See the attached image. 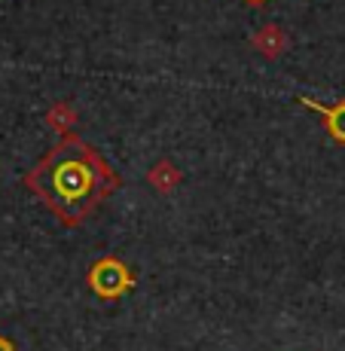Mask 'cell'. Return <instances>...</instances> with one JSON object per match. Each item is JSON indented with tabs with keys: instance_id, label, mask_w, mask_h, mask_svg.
I'll use <instances>...</instances> for the list:
<instances>
[{
	"instance_id": "cell-4",
	"label": "cell",
	"mask_w": 345,
	"mask_h": 351,
	"mask_svg": "<svg viewBox=\"0 0 345 351\" xmlns=\"http://www.w3.org/2000/svg\"><path fill=\"white\" fill-rule=\"evenodd\" d=\"M300 104L315 110L318 117L324 119V125H327L330 138L345 147V98L336 101V104H321V101H315V98H300Z\"/></svg>"
},
{
	"instance_id": "cell-3",
	"label": "cell",
	"mask_w": 345,
	"mask_h": 351,
	"mask_svg": "<svg viewBox=\"0 0 345 351\" xmlns=\"http://www.w3.org/2000/svg\"><path fill=\"white\" fill-rule=\"evenodd\" d=\"M251 46L257 52H260L263 58H269V62H278V58L287 52V46H290V37H287V31L281 28V25H263L260 31H254V37H251Z\"/></svg>"
},
{
	"instance_id": "cell-5",
	"label": "cell",
	"mask_w": 345,
	"mask_h": 351,
	"mask_svg": "<svg viewBox=\"0 0 345 351\" xmlns=\"http://www.w3.org/2000/svg\"><path fill=\"white\" fill-rule=\"evenodd\" d=\"M180 180H184V174H180V168L174 165V162H168V159H159V162H153V168L147 171V184L153 186L156 193H171L174 186H180Z\"/></svg>"
},
{
	"instance_id": "cell-7",
	"label": "cell",
	"mask_w": 345,
	"mask_h": 351,
	"mask_svg": "<svg viewBox=\"0 0 345 351\" xmlns=\"http://www.w3.org/2000/svg\"><path fill=\"white\" fill-rule=\"evenodd\" d=\"M0 351H16V346H12L6 336H0Z\"/></svg>"
},
{
	"instance_id": "cell-8",
	"label": "cell",
	"mask_w": 345,
	"mask_h": 351,
	"mask_svg": "<svg viewBox=\"0 0 345 351\" xmlns=\"http://www.w3.org/2000/svg\"><path fill=\"white\" fill-rule=\"evenodd\" d=\"M245 3H251V6H260V3H266V0H245Z\"/></svg>"
},
{
	"instance_id": "cell-2",
	"label": "cell",
	"mask_w": 345,
	"mask_h": 351,
	"mask_svg": "<svg viewBox=\"0 0 345 351\" xmlns=\"http://www.w3.org/2000/svg\"><path fill=\"white\" fill-rule=\"evenodd\" d=\"M86 285L98 300H119L134 287V275L119 256H101L86 275Z\"/></svg>"
},
{
	"instance_id": "cell-1",
	"label": "cell",
	"mask_w": 345,
	"mask_h": 351,
	"mask_svg": "<svg viewBox=\"0 0 345 351\" xmlns=\"http://www.w3.org/2000/svg\"><path fill=\"white\" fill-rule=\"evenodd\" d=\"M25 184L52 208L64 226H77L117 190L119 178L83 138L64 134L37 162V168L25 174Z\"/></svg>"
},
{
	"instance_id": "cell-6",
	"label": "cell",
	"mask_w": 345,
	"mask_h": 351,
	"mask_svg": "<svg viewBox=\"0 0 345 351\" xmlns=\"http://www.w3.org/2000/svg\"><path fill=\"white\" fill-rule=\"evenodd\" d=\"M46 123H49L52 128H58V132H62V138H64V134H73L71 128H73V123H77V110H73L71 104H64V101H62V104H56V107L49 110Z\"/></svg>"
}]
</instances>
